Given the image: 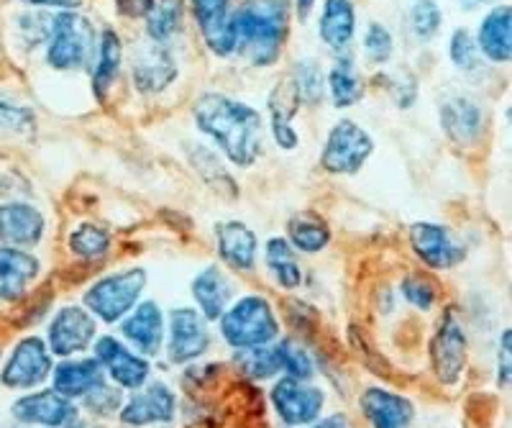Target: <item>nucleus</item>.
<instances>
[{
    "label": "nucleus",
    "mask_w": 512,
    "mask_h": 428,
    "mask_svg": "<svg viewBox=\"0 0 512 428\" xmlns=\"http://www.w3.org/2000/svg\"><path fill=\"white\" fill-rule=\"evenodd\" d=\"M195 124L233 165L249 167L262 154V116L221 93H203L192 106Z\"/></svg>",
    "instance_id": "f257e3e1"
},
{
    "label": "nucleus",
    "mask_w": 512,
    "mask_h": 428,
    "mask_svg": "<svg viewBox=\"0 0 512 428\" xmlns=\"http://www.w3.org/2000/svg\"><path fill=\"white\" fill-rule=\"evenodd\" d=\"M236 49L249 54L254 65L264 67L277 62L287 39L285 0H246L231 16Z\"/></svg>",
    "instance_id": "f03ea898"
},
{
    "label": "nucleus",
    "mask_w": 512,
    "mask_h": 428,
    "mask_svg": "<svg viewBox=\"0 0 512 428\" xmlns=\"http://www.w3.org/2000/svg\"><path fill=\"white\" fill-rule=\"evenodd\" d=\"M221 336L236 352L269 346L280 336V321L272 303L262 295H244L233 305H228L221 318Z\"/></svg>",
    "instance_id": "7ed1b4c3"
},
{
    "label": "nucleus",
    "mask_w": 512,
    "mask_h": 428,
    "mask_svg": "<svg viewBox=\"0 0 512 428\" xmlns=\"http://www.w3.org/2000/svg\"><path fill=\"white\" fill-rule=\"evenodd\" d=\"M95 49V29L77 11H62L52 16L47 62L54 70H80L90 65Z\"/></svg>",
    "instance_id": "20e7f679"
},
{
    "label": "nucleus",
    "mask_w": 512,
    "mask_h": 428,
    "mask_svg": "<svg viewBox=\"0 0 512 428\" xmlns=\"http://www.w3.org/2000/svg\"><path fill=\"white\" fill-rule=\"evenodd\" d=\"M146 288V272L141 267L100 277L85 293V308L103 323H118L139 305Z\"/></svg>",
    "instance_id": "39448f33"
},
{
    "label": "nucleus",
    "mask_w": 512,
    "mask_h": 428,
    "mask_svg": "<svg viewBox=\"0 0 512 428\" xmlns=\"http://www.w3.org/2000/svg\"><path fill=\"white\" fill-rule=\"evenodd\" d=\"M374 152V141L354 121H338L323 147L320 165L328 175H359Z\"/></svg>",
    "instance_id": "423d86ee"
},
{
    "label": "nucleus",
    "mask_w": 512,
    "mask_h": 428,
    "mask_svg": "<svg viewBox=\"0 0 512 428\" xmlns=\"http://www.w3.org/2000/svg\"><path fill=\"white\" fill-rule=\"evenodd\" d=\"M466 357L469 354H466L464 326H461L454 308H446L441 323H438L436 336L431 341L433 372H436L438 382H443V385H456L464 377Z\"/></svg>",
    "instance_id": "0eeeda50"
},
{
    "label": "nucleus",
    "mask_w": 512,
    "mask_h": 428,
    "mask_svg": "<svg viewBox=\"0 0 512 428\" xmlns=\"http://www.w3.org/2000/svg\"><path fill=\"white\" fill-rule=\"evenodd\" d=\"M323 390L318 385H310L308 380H295V377H282L272 387V405L280 421L285 426H310L323 413Z\"/></svg>",
    "instance_id": "6e6552de"
},
{
    "label": "nucleus",
    "mask_w": 512,
    "mask_h": 428,
    "mask_svg": "<svg viewBox=\"0 0 512 428\" xmlns=\"http://www.w3.org/2000/svg\"><path fill=\"white\" fill-rule=\"evenodd\" d=\"M54 370V359L49 352L47 341L29 336L21 339L13 346L11 359L3 367V385L13 387V390H29V387H39L41 382H47Z\"/></svg>",
    "instance_id": "1a4fd4ad"
},
{
    "label": "nucleus",
    "mask_w": 512,
    "mask_h": 428,
    "mask_svg": "<svg viewBox=\"0 0 512 428\" xmlns=\"http://www.w3.org/2000/svg\"><path fill=\"white\" fill-rule=\"evenodd\" d=\"M98 323L93 313L80 305H67L52 318L47 331V346L54 357H75L95 344Z\"/></svg>",
    "instance_id": "9d476101"
},
{
    "label": "nucleus",
    "mask_w": 512,
    "mask_h": 428,
    "mask_svg": "<svg viewBox=\"0 0 512 428\" xmlns=\"http://www.w3.org/2000/svg\"><path fill=\"white\" fill-rule=\"evenodd\" d=\"M95 359L103 367V372L123 390H139L149 382L152 364L146 362L141 354L131 352L121 339L113 336H100L93 344Z\"/></svg>",
    "instance_id": "9b49d317"
},
{
    "label": "nucleus",
    "mask_w": 512,
    "mask_h": 428,
    "mask_svg": "<svg viewBox=\"0 0 512 428\" xmlns=\"http://www.w3.org/2000/svg\"><path fill=\"white\" fill-rule=\"evenodd\" d=\"M210 346L208 321L195 308H177L169 316L167 357L172 364H190L203 357Z\"/></svg>",
    "instance_id": "f8f14e48"
},
{
    "label": "nucleus",
    "mask_w": 512,
    "mask_h": 428,
    "mask_svg": "<svg viewBox=\"0 0 512 428\" xmlns=\"http://www.w3.org/2000/svg\"><path fill=\"white\" fill-rule=\"evenodd\" d=\"M410 247L415 257L431 270H451L464 262V247L454 231L438 223H413L410 226Z\"/></svg>",
    "instance_id": "ddd939ff"
},
{
    "label": "nucleus",
    "mask_w": 512,
    "mask_h": 428,
    "mask_svg": "<svg viewBox=\"0 0 512 428\" xmlns=\"http://www.w3.org/2000/svg\"><path fill=\"white\" fill-rule=\"evenodd\" d=\"M177 413V398L164 382H146L144 387L134 390V395L123 403L118 411L121 421L126 426H154V423H169L175 421Z\"/></svg>",
    "instance_id": "4468645a"
},
{
    "label": "nucleus",
    "mask_w": 512,
    "mask_h": 428,
    "mask_svg": "<svg viewBox=\"0 0 512 428\" xmlns=\"http://www.w3.org/2000/svg\"><path fill=\"white\" fill-rule=\"evenodd\" d=\"M177 65L162 44H144L131 59V80L141 95H157L175 83Z\"/></svg>",
    "instance_id": "2eb2a0df"
},
{
    "label": "nucleus",
    "mask_w": 512,
    "mask_h": 428,
    "mask_svg": "<svg viewBox=\"0 0 512 428\" xmlns=\"http://www.w3.org/2000/svg\"><path fill=\"white\" fill-rule=\"evenodd\" d=\"M192 13L198 18L205 44L218 57L236 52V34L231 26V0H190Z\"/></svg>",
    "instance_id": "dca6fc26"
},
{
    "label": "nucleus",
    "mask_w": 512,
    "mask_h": 428,
    "mask_svg": "<svg viewBox=\"0 0 512 428\" xmlns=\"http://www.w3.org/2000/svg\"><path fill=\"white\" fill-rule=\"evenodd\" d=\"M13 416L21 423H31V426H47V428H62L77 418V408L72 400L62 398L54 390H39V393L24 395L13 403Z\"/></svg>",
    "instance_id": "f3484780"
},
{
    "label": "nucleus",
    "mask_w": 512,
    "mask_h": 428,
    "mask_svg": "<svg viewBox=\"0 0 512 428\" xmlns=\"http://www.w3.org/2000/svg\"><path fill=\"white\" fill-rule=\"evenodd\" d=\"M121 331L131 346H136L144 357H157L164 344V313L154 300H144L128 313L121 323Z\"/></svg>",
    "instance_id": "a211bd4d"
},
{
    "label": "nucleus",
    "mask_w": 512,
    "mask_h": 428,
    "mask_svg": "<svg viewBox=\"0 0 512 428\" xmlns=\"http://www.w3.org/2000/svg\"><path fill=\"white\" fill-rule=\"evenodd\" d=\"M361 411L372 428H410L415 421V405L402 395L369 387L361 395Z\"/></svg>",
    "instance_id": "6ab92c4d"
},
{
    "label": "nucleus",
    "mask_w": 512,
    "mask_h": 428,
    "mask_svg": "<svg viewBox=\"0 0 512 428\" xmlns=\"http://www.w3.org/2000/svg\"><path fill=\"white\" fill-rule=\"evenodd\" d=\"M44 216L26 203H6L0 206V241L6 247L26 249L39 244L44 236Z\"/></svg>",
    "instance_id": "aec40b11"
},
{
    "label": "nucleus",
    "mask_w": 512,
    "mask_h": 428,
    "mask_svg": "<svg viewBox=\"0 0 512 428\" xmlns=\"http://www.w3.org/2000/svg\"><path fill=\"white\" fill-rule=\"evenodd\" d=\"M441 126L446 136L461 147H469L482 136L484 113L466 95H451L441 103Z\"/></svg>",
    "instance_id": "412c9836"
},
{
    "label": "nucleus",
    "mask_w": 512,
    "mask_h": 428,
    "mask_svg": "<svg viewBox=\"0 0 512 428\" xmlns=\"http://www.w3.org/2000/svg\"><path fill=\"white\" fill-rule=\"evenodd\" d=\"M105 382V372L98 359H64L54 364L52 390L67 400L85 398L90 390Z\"/></svg>",
    "instance_id": "4be33fe9"
},
{
    "label": "nucleus",
    "mask_w": 512,
    "mask_h": 428,
    "mask_svg": "<svg viewBox=\"0 0 512 428\" xmlns=\"http://www.w3.org/2000/svg\"><path fill=\"white\" fill-rule=\"evenodd\" d=\"M216 241H218V257L233 267V270H251L256 262V249H259V239L254 231L241 221H223L216 226Z\"/></svg>",
    "instance_id": "5701e85b"
},
{
    "label": "nucleus",
    "mask_w": 512,
    "mask_h": 428,
    "mask_svg": "<svg viewBox=\"0 0 512 428\" xmlns=\"http://www.w3.org/2000/svg\"><path fill=\"white\" fill-rule=\"evenodd\" d=\"M39 270V259L24 249L0 247V300L24 298Z\"/></svg>",
    "instance_id": "b1692460"
},
{
    "label": "nucleus",
    "mask_w": 512,
    "mask_h": 428,
    "mask_svg": "<svg viewBox=\"0 0 512 428\" xmlns=\"http://www.w3.org/2000/svg\"><path fill=\"white\" fill-rule=\"evenodd\" d=\"M233 285L221 267H208L192 280V298L205 321H218L231 305Z\"/></svg>",
    "instance_id": "393cba45"
},
{
    "label": "nucleus",
    "mask_w": 512,
    "mask_h": 428,
    "mask_svg": "<svg viewBox=\"0 0 512 428\" xmlns=\"http://www.w3.org/2000/svg\"><path fill=\"white\" fill-rule=\"evenodd\" d=\"M477 49L492 62H510L512 57V13L510 6H500L482 18L477 34Z\"/></svg>",
    "instance_id": "a878e982"
},
{
    "label": "nucleus",
    "mask_w": 512,
    "mask_h": 428,
    "mask_svg": "<svg viewBox=\"0 0 512 428\" xmlns=\"http://www.w3.org/2000/svg\"><path fill=\"white\" fill-rule=\"evenodd\" d=\"M297 106H300V95H297L295 83L292 80H282L277 88L272 90L269 98V113H272V134L274 141L282 149H295L297 147V131L292 126Z\"/></svg>",
    "instance_id": "bb28decb"
},
{
    "label": "nucleus",
    "mask_w": 512,
    "mask_h": 428,
    "mask_svg": "<svg viewBox=\"0 0 512 428\" xmlns=\"http://www.w3.org/2000/svg\"><path fill=\"white\" fill-rule=\"evenodd\" d=\"M320 39L331 49L341 52L349 47L356 31V13L351 0H326L320 13Z\"/></svg>",
    "instance_id": "cd10ccee"
},
{
    "label": "nucleus",
    "mask_w": 512,
    "mask_h": 428,
    "mask_svg": "<svg viewBox=\"0 0 512 428\" xmlns=\"http://www.w3.org/2000/svg\"><path fill=\"white\" fill-rule=\"evenodd\" d=\"M123 62V44L116 31H103L98 47V65L93 70V93L95 98L103 100L108 90L116 83L118 70Z\"/></svg>",
    "instance_id": "c85d7f7f"
},
{
    "label": "nucleus",
    "mask_w": 512,
    "mask_h": 428,
    "mask_svg": "<svg viewBox=\"0 0 512 428\" xmlns=\"http://www.w3.org/2000/svg\"><path fill=\"white\" fill-rule=\"evenodd\" d=\"M287 236H290V247L305 254H318L328 247L331 241V229L320 221L313 213H300V216L290 218L287 223Z\"/></svg>",
    "instance_id": "c756f323"
},
{
    "label": "nucleus",
    "mask_w": 512,
    "mask_h": 428,
    "mask_svg": "<svg viewBox=\"0 0 512 428\" xmlns=\"http://www.w3.org/2000/svg\"><path fill=\"white\" fill-rule=\"evenodd\" d=\"M328 90H331V100L336 108L354 106L364 95L361 80L354 70V59L349 54H341L328 72Z\"/></svg>",
    "instance_id": "7c9ffc66"
},
{
    "label": "nucleus",
    "mask_w": 512,
    "mask_h": 428,
    "mask_svg": "<svg viewBox=\"0 0 512 428\" xmlns=\"http://www.w3.org/2000/svg\"><path fill=\"white\" fill-rule=\"evenodd\" d=\"M182 29V0H154L146 13V34L154 44L169 42Z\"/></svg>",
    "instance_id": "2f4dec72"
},
{
    "label": "nucleus",
    "mask_w": 512,
    "mask_h": 428,
    "mask_svg": "<svg viewBox=\"0 0 512 428\" xmlns=\"http://www.w3.org/2000/svg\"><path fill=\"white\" fill-rule=\"evenodd\" d=\"M267 264L272 270L274 282L285 290H295L303 282V272L300 264L295 262V252H292L290 241L287 239H272L267 244Z\"/></svg>",
    "instance_id": "473e14b6"
},
{
    "label": "nucleus",
    "mask_w": 512,
    "mask_h": 428,
    "mask_svg": "<svg viewBox=\"0 0 512 428\" xmlns=\"http://www.w3.org/2000/svg\"><path fill=\"white\" fill-rule=\"evenodd\" d=\"M239 370L244 372V377L249 380H272L282 372V362H280V352H277V346H256V349H241L239 357Z\"/></svg>",
    "instance_id": "72a5a7b5"
},
{
    "label": "nucleus",
    "mask_w": 512,
    "mask_h": 428,
    "mask_svg": "<svg viewBox=\"0 0 512 428\" xmlns=\"http://www.w3.org/2000/svg\"><path fill=\"white\" fill-rule=\"evenodd\" d=\"M111 234L105 229H100V226H95V223H82V226H77L75 231L70 234V249L77 254V257L82 259H100L108 254V249H111Z\"/></svg>",
    "instance_id": "f704fd0d"
},
{
    "label": "nucleus",
    "mask_w": 512,
    "mask_h": 428,
    "mask_svg": "<svg viewBox=\"0 0 512 428\" xmlns=\"http://www.w3.org/2000/svg\"><path fill=\"white\" fill-rule=\"evenodd\" d=\"M274 346H277V352H280L282 372H285L287 377H295V380H310V377H313L315 364L303 344H297L295 339H282L274 341Z\"/></svg>",
    "instance_id": "c9c22d12"
},
{
    "label": "nucleus",
    "mask_w": 512,
    "mask_h": 428,
    "mask_svg": "<svg viewBox=\"0 0 512 428\" xmlns=\"http://www.w3.org/2000/svg\"><path fill=\"white\" fill-rule=\"evenodd\" d=\"M443 24V13L436 0H415L410 6V29L420 42H431Z\"/></svg>",
    "instance_id": "e433bc0d"
},
{
    "label": "nucleus",
    "mask_w": 512,
    "mask_h": 428,
    "mask_svg": "<svg viewBox=\"0 0 512 428\" xmlns=\"http://www.w3.org/2000/svg\"><path fill=\"white\" fill-rule=\"evenodd\" d=\"M292 83H295L300 100H305L310 106L320 103V98H323V75H320V65L315 59H300L297 62Z\"/></svg>",
    "instance_id": "4c0bfd02"
},
{
    "label": "nucleus",
    "mask_w": 512,
    "mask_h": 428,
    "mask_svg": "<svg viewBox=\"0 0 512 428\" xmlns=\"http://www.w3.org/2000/svg\"><path fill=\"white\" fill-rule=\"evenodd\" d=\"M448 54H451V62L461 72H477L479 65H482V54H479L477 42H474V36L466 29L454 31L451 44H448Z\"/></svg>",
    "instance_id": "58836bf2"
},
{
    "label": "nucleus",
    "mask_w": 512,
    "mask_h": 428,
    "mask_svg": "<svg viewBox=\"0 0 512 428\" xmlns=\"http://www.w3.org/2000/svg\"><path fill=\"white\" fill-rule=\"evenodd\" d=\"M82 405H85L93 416L108 418L123 408V395L118 387L103 382V385H98L95 390H90V393L82 398Z\"/></svg>",
    "instance_id": "ea45409f"
},
{
    "label": "nucleus",
    "mask_w": 512,
    "mask_h": 428,
    "mask_svg": "<svg viewBox=\"0 0 512 428\" xmlns=\"http://www.w3.org/2000/svg\"><path fill=\"white\" fill-rule=\"evenodd\" d=\"M400 293L405 295L410 305L420 308V311H431L438 300V290L425 275H408L400 282Z\"/></svg>",
    "instance_id": "a19ab883"
},
{
    "label": "nucleus",
    "mask_w": 512,
    "mask_h": 428,
    "mask_svg": "<svg viewBox=\"0 0 512 428\" xmlns=\"http://www.w3.org/2000/svg\"><path fill=\"white\" fill-rule=\"evenodd\" d=\"M392 49H395V42H392V34L387 31V26L369 24L367 34H364V52H367L374 65L390 62Z\"/></svg>",
    "instance_id": "79ce46f5"
},
{
    "label": "nucleus",
    "mask_w": 512,
    "mask_h": 428,
    "mask_svg": "<svg viewBox=\"0 0 512 428\" xmlns=\"http://www.w3.org/2000/svg\"><path fill=\"white\" fill-rule=\"evenodd\" d=\"M34 126V113L29 108L18 106L16 100L0 95V129L26 134Z\"/></svg>",
    "instance_id": "37998d69"
},
{
    "label": "nucleus",
    "mask_w": 512,
    "mask_h": 428,
    "mask_svg": "<svg viewBox=\"0 0 512 428\" xmlns=\"http://www.w3.org/2000/svg\"><path fill=\"white\" fill-rule=\"evenodd\" d=\"M387 93L395 98V103L400 108H410L415 95H418V85H415V80L408 72H395V75L387 77Z\"/></svg>",
    "instance_id": "c03bdc74"
},
{
    "label": "nucleus",
    "mask_w": 512,
    "mask_h": 428,
    "mask_svg": "<svg viewBox=\"0 0 512 428\" xmlns=\"http://www.w3.org/2000/svg\"><path fill=\"white\" fill-rule=\"evenodd\" d=\"M154 0H116V8L121 16L126 18H146V13L152 11Z\"/></svg>",
    "instance_id": "a18cd8bd"
},
{
    "label": "nucleus",
    "mask_w": 512,
    "mask_h": 428,
    "mask_svg": "<svg viewBox=\"0 0 512 428\" xmlns=\"http://www.w3.org/2000/svg\"><path fill=\"white\" fill-rule=\"evenodd\" d=\"M497 382L507 385L510 382V329L502 334L500 341V370H497Z\"/></svg>",
    "instance_id": "49530a36"
},
{
    "label": "nucleus",
    "mask_w": 512,
    "mask_h": 428,
    "mask_svg": "<svg viewBox=\"0 0 512 428\" xmlns=\"http://www.w3.org/2000/svg\"><path fill=\"white\" fill-rule=\"evenodd\" d=\"M308 428H354L351 421L346 416H328V418H318L315 423H310Z\"/></svg>",
    "instance_id": "de8ad7c7"
},
{
    "label": "nucleus",
    "mask_w": 512,
    "mask_h": 428,
    "mask_svg": "<svg viewBox=\"0 0 512 428\" xmlns=\"http://www.w3.org/2000/svg\"><path fill=\"white\" fill-rule=\"evenodd\" d=\"M31 3H36V6H52V8H67V11H72V8H77L82 3V0H31Z\"/></svg>",
    "instance_id": "09e8293b"
},
{
    "label": "nucleus",
    "mask_w": 512,
    "mask_h": 428,
    "mask_svg": "<svg viewBox=\"0 0 512 428\" xmlns=\"http://www.w3.org/2000/svg\"><path fill=\"white\" fill-rule=\"evenodd\" d=\"M489 3H495V0H461L464 11H477V8L489 6Z\"/></svg>",
    "instance_id": "8fccbe9b"
},
{
    "label": "nucleus",
    "mask_w": 512,
    "mask_h": 428,
    "mask_svg": "<svg viewBox=\"0 0 512 428\" xmlns=\"http://www.w3.org/2000/svg\"><path fill=\"white\" fill-rule=\"evenodd\" d=\"M313 3L315 0H297V13H300V18H308V13L313 11Z\"/></svg>",
    "instance_id": "3c124183"
},
{
    "label": "nucleus",
    "mask_w": 512,
    "mask_h": 428,
    "mask_svg": "<svg viewBox=\"0 0 512 428\" xmlns=\"http://www.w3.org/2000/svg\"><path fill=\"white\" fill-rule=\"evenodd\" d=\"M67 428H100L98 423H88V421H80V418H72L70 423H67Z\"/></svg>",
    "instance_id": "603ef678"
}]
</instances>
